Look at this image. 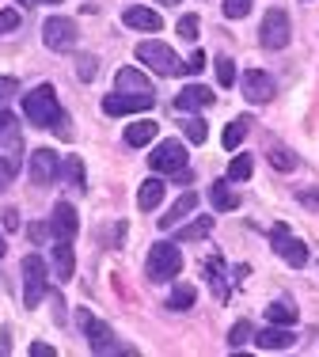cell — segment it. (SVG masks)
I'll use <instances>...</instances> for the list:
<instances>
[{
    "instance_id": "cell-1",
    "label": "cell",
    "mask_w": 319,
    "mask_h": 357,
    "mask_svg": "<svg viewBox=\"0 0 319 357\" xmlns=\"http://www.w3.org/2000/svg\"><path fill=\"white\" fill-rule=\"evenodd\" d=\"M23 114H27L35 126H42V130H54L57 137H72L69 118H65L61 103H57V91L49 88V84H38L35 91L23 96Z\"/></svg>"
},
{
    "instance_id": "cell-2",
    "label": "cell",
    "mask_w": 319,
    "mask_h": 357,
    "mask_svg": "<svg viewBox=\"0 0 319 357\" xmlns=\"http://www.w3.org/2000/svg\"><path fill=\"white\" fill-rule=\"evenodd\" d=\"M137 61L148 65L156 76H179V73H187V61H179V54H175L167 42H156V38H148V42H141V46H137Z\"/></svg>"
},
{
    "instance_id": "cell-3",
    "label": "cell",
    "mask_w": 319,
    "mask_h": 357,
    "mask_svg": "<svg viewBox=\"0 0 319 357\" xmlns=\"http://www.w3.org/2000/svg\"><path fill=\"white\" fill-rule=\"evenodd\" d=\"M77 20H69V15H49L46 23H42V42H46L54 54H72L77 50Z\"/></svg>"
},
{
    "instance_id": "cell-4",
    "label": "cell",
    "mask_w": 319,
    "mask_h": 357,
    "mask_svg": "<svg viewBox=\"0 0 319 357\" xmlns=\"http://www.w3.org/2000/svg\"><path fill=\"white\" fill-rule=\"evenodd\" d=\"M20 270H23V308H38L46 301V262H42V255H27Z\"/></svg>"
},
{
    "instance_id": "cell-5",
    "label": "cell",
    "mask_w": 319,
    "mask_h": 357,
    "mask_svg": "<svg viewBox=\"0 0 319 357\" xmlns=\"http://www.w3.org/2000/svg\"><path fill=\"white\" fill-rule=\"evenodd\" d=\"M148 167H153L156 175H167L175 178L179 172H187V149H182V141H160L153 149V156H148Z\"/></svg>"
},
{
    "instance_id": "cell-6",
    "label": "cell",
    "mask_w": 319,
    "mask_h": 357,
    "mask_svg": "<svg viewBox=\"0 0 319 357\" xmlns=\"http://www.w3.org/2000/svg\"><path fill=\"white\" fill-rule=\"evenodd\" d=\"M293 38V23H289V12L285 8H270L263 15V27H258V42L266 50H285Z\"/></svg>"
},
{
    "instance_id": "cell-7",
    "label": "cell",
    "mask_w": 319,
    "mask_h": 357,
    "mask_svg": "<svg viewBox=\"0 0 319 357\" xmlns=\"http://www.w3.org/2000/svg\"><path fill=\"white\" fill-rule=\"evenodd\" d=\"M179 270H182V255L175 243H156V248L148 251V266H145L148 282H167V278H175Z\"/></svg>"
},
{
    "instance_id": "cell-8",
    "label": "cell",
    "mask_w": 319,
    "mask_h": 357,
    "mask_svg": "<svg viewBox=\"0 0 319 357\" xmlns=\"http://www.w3.org/2000/svg\"><path fill=\"white\" fill-rule=\"evenodd\" d=\"M156 107V96L153 91H118V96H107L103 99V110L111 118H122V114H137V110H153Z\"/></svg>"
},
{
    "instance_id": "cell-9",
    "label": "cell",
    "mask_w": 319,
    "mask_h": 357,
    "mask_svg": "<svg viewBox=\"0 0 319 357\" xmlns=\"http://www.w3.org/2000/svg\"><path fill=\"white\" fill-rule=\"evenodd\" d=\"M77 319L84 323V331H88V342H91V354H133V350H125V346L114 342V335H111V327L107 323H99V319H91L88 312H77Z\"/></svg>"
},
{
    "instance_id": "cell-10",
    "label": "cell",
    "mask_w": 319,
    "mask_h": 357,
    "mask_svg": "<svg viewBox=\"0 0 319 357\" xmlns=\"http://www.w3.org/2000/svg\"><path fill=\"white\" fill-rule=\"evenodd\" d=\"M270 243H274V251H278V259H285L293 270L308 266V248L297 240V236H289V228H285V225H278L270 232Z\"/></svg>"
},
{
    "instance_id": "cell-11",
    "label": "cell",
    "mask_w": 319,
    "mask_h": 357,
    "mask_svg": "<svg viewBox=\"0 0 319 357\" xmlns=\"http://www.w3.org/2000/svg\"><path fill=\"white\" fill-rule=\"evenodd\" d=\"M61 178V156L54 149H35L31 152V183L35 186H49Z\"/></svg>"
},
{
    "instance_id": "cell-12",
    "label": "cell",
    "mask_w": 319,
    "mask_h": 357,
    "mask_svg": "<svg viewBox=\"0 0 319 357\" xmlns=\"http://www.w3.org/2000/svg\"><path fill=\"white\" fill-rule=\"evenodd\" d=\"M243 96H247V103H270L278 96V84H274L270 73L251 69V73H243Z\"/></svg>"
},
{
    "instance_id": "cell-13",
    "label": "cell",
    "mask_w": 319,
    "mask_h": 357,
    "mask_svg": "<svg viewBox=\"0 0 319 357\" xmlns=\"http://www.w3.org/2000/svg\"><path fill=\"white\" fill-rule=\"evenodd\" d=\"M77 209L69 202H57L54 206V217H49V236L54 240H77Z\"/></svg>"
},
{
    "instance_id": "cell-14",
    "label": "cell",
    "mask_w": 319,
    "mask_h": 357,
    "mask_svg": "<svg viewBox=\"0 0 319 357\" xmlns=\"http://www.w3.org/2000/svg\"><path fill=\"white\" fill-rule=\"evenodd\" d=\"M251 342L258 346V350H289L293 342H297V335H293V327H281V323H270V327L255 331V338Z\"/></svg>"
},
{
    "instance_id": "cell-15",
    "label": "cell",
    "mask_w": 319,
    "mask_h": 357,
    "mask_svg": "<svg viewBox=\"0 0 319 357\" xmlns=\"http://www.w3.org/2000/svg\"><path fill=\"white\" fill-rule=\"evenodd\" d=\"M194 209H198V194L194 190L179 194V198L171 202V209H167V217H160V228H164V232H167V228H179L182 220L194 213Z\"/></svg>"
},
{
    "instance_id": "cell-16",
    "label": "cell",
    "mask_w": 319,
    "mask_h": 357,
    "mask_svg": "<svg viewBox=\"0 0 319 357\" xmlns=\"http://www.w3.org/2000/svg\"><path fill=\"white\" fill-rule=\"evenodd\" d=\"M0 149L12 152V160L20 164V149H23V133H20V122H15L12 110H0Z\"/></svg>"
},
{
    "instance_id": "cell-17",
    "label": "cell",
    "mask_w": 319,
    "mask_h": 357,
    "mask_svg": "<svg viewBox=\"0 0 319 357\" xmlns=\"http://www.w3.org/2000/svg\"><path fill=\"white\" fill-rule=\"evenodd\" d=\"M122 23H125L130 31H160V27H164L160 12H153V8H145V4L125 8V12H122Z\"/></svg>"
},
{
    "instance_id": "cell-18",
    "label": "cell",
    "mask_w": 319,
    "mask_h": 357,
    "mask_svg": "<svg viewBox=\"0 0 319 357\" xmlns=\"http://www.w3.org/2000/svg\"><path fill=\"white\" fill-rule=\"evenodd\" d=\"M213 91H209V88H201V84H190V88H182L179 91V96H175V107H179V110H201V107H209V103H213Z\"/></svg>"
},
{
    "instance_id": "cell-19",
    "label": "cell",
    "mask_w": 319,
    "mask_h": 357,
    "mask_svg": "<svg viewBox=\"0 0 319 357\" xmlns=\"http://www.w3.org/2000/svg\"><path fill=\"white\" fill-rule=\"evenodd\" d=\"M164 194H167V183H160V178H145L141 190H137V209H141V213H153L160 202H164Z\"/></svg>"
},
{
    "instance_id": "cell-20",
    "label": "cell",
    "mask_w": 319,
    "mask_h": 357,
    "mask_svg": "<svg viewBox=\"0 0 319 357\" xmlns=\"http://www.w3.org/2000/svg\"><path fill=\"white\" fill-rule=\"evenodd\" d=\"M54 270H57V282H69V278H72V270H77L72 240H57L54 243Z\"/></svg>"
},
{
    "instance_id": "cell-21",
    "label": "cell",
    "mask_w": 319,
    "mask_h": 357,
    "mask_svg": "<svg viewBox=\"0 0 319 357\" xmlns=\"http://www.w3.org/2000/svg\"><path fill=\"white\" fill-rule=\"evenodd\" d=\"M209 202H213L217 213H224V209H236V206H240V194H236V190H232V186L221 178V183L209 186Z\"/></svg>"
},
{
    "instance_id": "cell-22",
    "label": "cell",
    "mask_w": 319,
    "mask_h": 357,
    "mask_svg": "<svg viewBox=\"0 0 319 357\" xmlns=\"http://www.w3.org/2000/svg\"><path fill=\"white\" fill-rule=\"evenodd\" d=\"M153 137H156V122H153V118H141V122H130V126H125V144H133V149L148 144Z\"/></svg>"
},
{
    "instance_id": "cell-23",
    "label": "cell",
    "mask_w": 319,
    "mask_h": 357,
    "mask_svg": "<svg viewBox=\"0 0 319 357\" xmlns=\"http://www.w3.org/2000/svg\"><path fill=\"white\" fill-rule=\"evenodd\" d=\"M209 232H213V217H198V220H190V225H182L179 232H175V240H179V243H194V240H205Z\"/></svg>"
},
{
    "instance_id": "cell-24",
    "label": "cell",
    "mask_w": 319,
    "mask_h": 357,
    "mask_svg": "<svg viewBox=\"0 0 319 357\" xmlns=\"http://www.w3.org/2000/svg\"><path fill=\"white\" fill-rule=\"evenodd\" d=\"M118 91H153V84H148V76L141 69L125 65V69H118Z\"/></svg>"
},
{
    "instance_id": "cell-25",
    "label": "cell",
    "mask_w": 319,
    "mask_h": 357,
    "mask_svg": "<svg viewBox=\"0 0 319 357\" xmlns=\"http://www.w3.org/2000/svg\"><path fill=\"white\" fill-rule=\"evenodd\" d=\"M194 301H198V289L194 285H175L171 296H167V308H171V312H187V308H194Z\"/></svg>"
},
{
    "instance_id": "cell-26",
    "label": "cell",
    "mask_w": 319,
    "mask_h": 357,
    "mask_svg": "<svg viewBox=\"0 0 319 357\" xmlns=\"http://www.w3.org/2000/svg\"><path fill=\"white\" fill-rule=\"evenodd\" d=\"M266 319L281 323V327H293V323H297V304L293 301H274L270 308H266Z\"/></svg>"
},
{
    "instance_id": "cell-27",
    "label": "cell",
    "mask_w": 319,
    "mask_h": 357,
    "mask_svg": "<svg viewBox=\"0 0 319 357\" xmlns=\"http://www.w3.org/2000/svg\"><path fill=\"white\" fill-rule=\"evenodd\" d=\"M255 172V156H236L228 164V183H243V178H251Z\"/></svg>"
},
{
    "instance_id": "cell-28",
    "label": "cell",
    "mask_w": 319,
    "mask_h": 357,
    "mask_svg": "<svg viewBox=\"0 0 319 357\" xmlns=\"http://www.w3.org/2000/svg\"><path fill=\"white\" fill-rule=\"evenodd\" d=\"M247 118H236L232 126H224V149H240L243 137H247Z\"/></svg>"
},
{
    "instance_id": "cell-29",
    "label": "cell",
    "mask_w": 319,
    "mask_h": 357,
    "mask_svg": "<svg viewBox=\"0 0 319 357\" xmlns=\"http://www.w3.org/2000/svg\"><path fill=\"white\" fill-rule=\"evenodd\" d=\"M61 178L65 183H72L77 190H84V164H80V156H69L61 164Z\"/></svg>"
},
{
    "instance_id": "cell-30",
    "label": "cell",
    "mask_w": 319,
    "mask_h": 357,
    "mask_svg": "<svg viewBox=\"0 0 319 357\" xmlns=\"http://www.w3.org/2000/svg\"><path fill=\"white\" fill-rule=\"evenodd\" d=\"M213 65H217V80H221V88H232V84H236V61H232L228 54H221Z\"/></svg>"
},
{
    "instance_id": "cell-31",
    "label": "cell",
    "mask_w": 319,
    "mask_h": 357,
    "mask_svg": "<svg viewBox=\"0 0 319 357\" xmlns=\"http://www.w3.org/2000/svg\"><path fill=\"white\" fill-rule=\"evenodd\" d=\"M251 338H255V327H251L247 319H240L236 327L228 331V346H232V350H240V346H247Z\"/></svg>"
},
{
    "instance_id": "cell-32",
    "label": "cell",
    "mask_w": 319,
    "mask_h": 357,
    "mask_svg": "<svg viewBox=\"0 0 319 357\" xmlns=\"http://www.w3.org/2000/svg\"><path fill=\"white\" fill-rule=\"evenodd\" d=\"M251 8H255V0H224L221 12H224V20H243Z\"/></svg>"
},
{
    "instance_id": "cell-33",
    "label": "cell",
    "mask_w": 319,
    "mask_h": 357,
    "mask_svg": "<svg viewBox=\"0 0 319 357\" xmlns=\"http://www.w3.org/2000/svg\"><path fill=\"white\" fill-rule=\"evenodd\" d=\"M198 31H201L198 15H194V12H187V15L179 20V38H182V42H198Z\"/></svg>"
},
{
    "instance_id": "cell-34",
    "label": "cell",
    "mask_w": 319,
    "mask_h": 357,
    "mask_svg": "<svg viewBox=\"0 0 319 357\" xmlns=\"http://www.w3.org/2000/svg\"><path fill=\"white\" fill-rule=\"evenodd\" d=\"M270 164L278 167V172H293V167H297V152H289V149H270Z\"/></svg>"
},
{
    "instance_id": "cell-35",
    "label": "cell",
    "mask_w": 319,
    "mask_h": 357,
    "mask_svg": "<svg viewBox=\"0 0 319 357\" xmlns=\"http://www.w3.org/2000/svg\"><path fill=\"white\" fill-rule=\"evenodd\" d=\"M182 133H187V141H194V144H201L209 137V130H205L201 118H187V122H182Z\"/></svg>"
},
{
    "instance_id": "cell-36",
    "label": "cell",
    "mask_w": 319,
    "mask_h": 357,
    "mask_svg": "<svg viewBox=\"0 0 319 357\" xmlns=\"http://www.w3.org/2000/svg\"><path fill=\"white\" fill-rule=\"evenodd\" d=\"M15 172H20V164H15L12 156H0V194L12 186V178H15Z\"/></svg>"
},
{
    "instance_id": "cell-37",
    "label": "cell",
    "mask_w": 319,
    "mask_h": 357,
    "mask_svg": "<svg viewBox=\"0 0 319 357\" xmlns=\"http://www.w3.org/2000/svg\"><path fill=\"white\" fill-rule=\"evenodd\" d=\"M205 270H209V282H213V289H217V296H228V289H224V282H221V259H209L205 262Z\"/></svg>"
},
{
    "instance_id": "cell-38",
    "label": "cell",
    "mask_w": 319,
    "mask_h": 357,
    "mask_svg": "<svg viewBox=\"0 0 319 357\" xmlns=\"http://www.w3.org/2000/svg\"><path fill=\"white\" fill-rule=\"evenodd\" d=\"M20 23H23V15L15 12V8H4V12H0V35H12Z\"/></svg>"
},
{
    "instance_id": "cell-39",
    "label": "cell",
    "mask_w": 319,
    "mask_h": 357,
    "mask_svg": "<svg viewBox=\"0 0 319 357\" xmlns=\"http://www.w3.org/2000/svg\"><path fill=\"white\" fill-rule=\"evenodd\" d=\"M77 65H80V80H95V57H91V54H80L77 57Z\"/></svg>"
},
{
    "instance_id": "cell-40",
    "label": "cell",
    "mask_w": 319,
    "mask_h": 357,
    "mask_svg": "<svg viewBox=\"0 0 319 357\" xmlns=\"http://www.w3.org/2000/svg\"><path fill=\"white\" fill-rule=\"evenodd\" d=\"M297 198L304 202L308 209H319V186H304V190H297Z\"/></svg>"
},
{
    "instance_id": "cell-41",
    "label": "cell",
    "mask_w": 319,
    "mask_h": 357,
    "mask_svg": "<svg viewBox=\"0 0 319 357\" xmlns=\"http://www.w3.org/2000/svg\"><path fill=\"white\" fill-rule=\"evenodd\" d=\"M201 69H205V54H201V50H194V54H190V61H187V73L198 76Z\"/></svg>"
},
{
    "instance_id": "cell-42",
    "label": "cell",
    "mask_w": 319,
    "mask_h": 357,
    "mask_svg": "<svg viewBox=\"0 0 319 357\" xmlns=\"http://www.w3.org/2000/svg\"><path fill=\"white\" fill-rule=\"evenodd\" d=\"M15 88H20V84H15L12 76H0V103H4V99H12Z\"/></svg>"
},
{
    "instance_id": "cell-43",
    "label": "cell",
    "mask_w": 319,
    "mask_h": 357,
    "mask_svg": "<svg viewBox=\"0 0 319 357\" xmlns=\"http://www.w3.org/2000/svg\"><path fill=\"white\" fill-rule=\"evenodd\" d=\"M57 350L49 342H31V357H54Z\"/></svg>"
},
{
    "instance_id": "cell-44",
    "label": "cell",
    "mask_w": 319,
    "mask_h": 357,
    "mask_svg": "<svg viewBox=\"0 0 319 357\" xmlns=\"http://www.w3.org/2000/svg\"><path fill=\"white\" fill-rule=\"evenodd\" d=\"M4 232H20V213H15V209L4 213Z\"/></svg>"
},
{
    "instance_id": "cell-45",
    "label": "cell",
    "mask_w": 319,
    "mask_h": 357,
    "mask_svg": "<svg viewBox=\"0 0 319 357\" xmlns=\"http://www.w3.org/2000/svg\"><path fill=\"white\" fill-rule=\"evenodd\" d=\"M20 4H61V0H20Z\"/></svg>"
},
{
    "instance_id": "cell-46",
    "label": "cell",
    "mask_w": 319,
    "mask_h": 357,
    "mask_svg": "<svg viewBox=\"0 0 319 357\" xmlns=\"http://www.w3.org/2000/svg\"><path fill=\"white\" fill-rule=\"evenodd\" d=\"M4 251H8V243H4V236H0V259H4Z\"/></svg>"
},
{
    "instance_id": "cell-47",
    "label": "cell",
    "mask_w": 319,
    "mask_h": 357,
    "mask_svg": "<svg viewBox=\"0 0 319 357\" xmlns=\"http://www.w3.org/2000/svg\"><path fill=\"white\" fill-rule=\"evenodd\" d=\"M160 4H179V0H160Z\"/></svg>"
}]
</instances>
